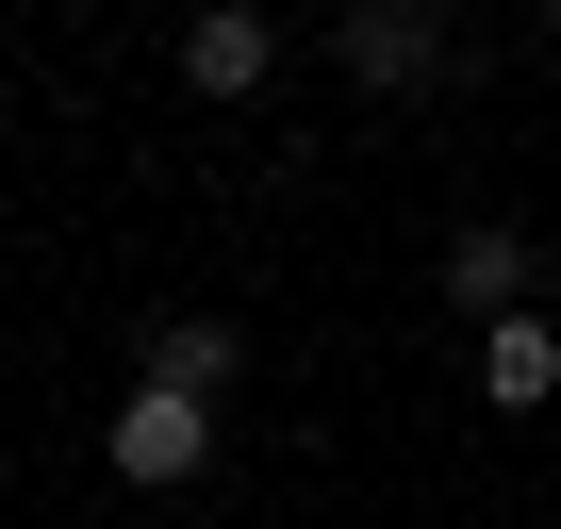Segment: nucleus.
<instances>
[{
  "label": "nucleus",
  "mask_w": 561,
  "mask_h": 529,
  "mask_svg": "<svg viewBox=\"0 0 561 529\" xmlns=\"http://www.w3.org/2000/svg\"><path fill=\"white\" fill-rule=\"evenodd\" d=\"M347 83H380V100L430 83V0H347Z\"/></svg>",
  "instance_id": "nucleus-4"
},
{
  "label": "nucleus",
  "mask_w": 561,
  "mask_h": 529,
  "mask_svg": "<svg viewBox=\"0 0 561 529\" xmlns=\"http://www.w3.org/2000/svg\"><path fill=\"white\" fill-rule=\"evenodd\" d=\"M545 34H561V0H545Z\"/></svg>",
  "instance_id": "nucleus-8"
},
{
  "label": "nucleus",
  "mask_w": 561,
  "mask_h": 529,
  "mask_svg": "<svg viewBox=\"0 0 561 529\" xmlns=\"http://www.w3.org/2000/svg\"><path fill=\"white\" fill-rule=\"evenodd\" d=\"M446 299H462L479 331H495V315H528V299H545V248H528L512 215H462V232H446Z\"/></svg>",
  "instance_id": "nucleus-2"
},
{
  "label": "nucleus",
  "mask_w": 561,
  "mask_h": 529,
  "mask_svg": "<svg viewBox=\"0 0 561 529\" xmlns=\"http://www.w3.org/2000/svg\"><path fill=\"white\" fill-rule=\"evenodd\" d=\"M264 67H280V18H264V0H198V18H182V83L198 100H264Z\"/></svg>",
  "instance_id": "nucleus-3"
},
{
  "label": "nucleus",
  "mask_w": 561,
  "mask_h": 529,
  "mask_svg": "<svg viewBox=\"0 0 561 529\" xmlns=\"http://www.w3.org/2000/svg\"><path fill=\"white\" fill-rule=\"evenodd\" d=\"M545 315H561V248H545Z\"/></svg>",
  "instance_id": "nucleus-7"
},
{
  "label": "nucleus",
  "mask_w": 561,
  "mask_h": 529,
  "mask_svg": "<svg viewBox=\"0 0 561 529\" xmlns=\"http://www.w3.org/2000/svg\"><path fill=\"white\" fill-rule=\"evenodd\" d=\"M479 397H495V414H545V397H561V315H495V331H479Z\"/></svg>",
  "instance_id": "nucleus-5"
},
{
  "label": "nucleus",
  "mask_w": 561,
  "mask_h": 529,
  "mask_svg": "<svg viewBox=\"0 0 561 529\" xmlns=\"http://www.w3.org/2000/svg\"><path fill=\"white\" fill-rule=\"evenodd\" d=\"M100 447H116V480H133V496H165V480H198V463H215V397H165V381H133Z\"/></svg>",
  "instance_id": "nucleus-1"
},
{
  "label": "nucleus",
  "mask_w": 561,
  "mask_h": 529,
  "mask_svg": "<svg viewBox=\"0 0 561 529\" xmlns=\"http://www.w3.org/2000/svg\"><path fill=\"white\" fill-rule=\"evenodd\" d=\"M231 364H248L231 315H165V331H149V381H165V397H231Z\"/></svg>",
  "instance_id": "nucleus-6"
}]
</instances>
